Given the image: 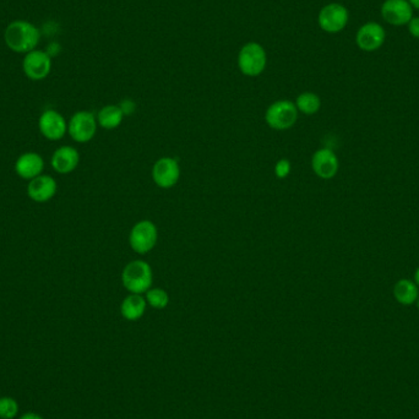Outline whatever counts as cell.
<instances>
[{
    "mask_svg": "<svg viewBox=\"0 0 419 419\" xmlns=\"http://www.w3.org/2000/svg\"><path fill=\"white\" fill-rule=\"evenodd\" d=\"M41 40V33L36 26L26 20L10 22L4 32V41L10 51L15 53H30L35 51Z\"/></svg>",
    "mask_w": 419,
    "mask_h": 419,
    "instance_id": "cell-1",
    "label": "cell"
},
{
    "mask_svg": "<svg viewBox=\"0 0 419 419\" xmlns=\"http://www.w3.org/2000/svg\"><path fill=\"white\" fill-rule=\"evenodd\" d=\"M154 271L148 261L133 260L124 266L122 283L129 293L145 294L152 287Z\"/></svg>",
    "mask_w": 419,
    "mask_h": 419,
    "instance_id": "cell-2",
    "label": "cell"
},
{
    "mask_svg": "<svg viewBox=\"0 0 419 419\" xmlns=\"http://www.w3.org/2000/svg\"><path fill=\"white\" fill-rule=\"evenodd\" d=\"M159 241V228L152 221L141 220L133 226L129 233V246L139 255L154 251Z\"/></svg>",
    "mask_w": 419,
    "mask_h": 419,
    "instance_id": "cell-3",
    "label": "cell"
},
{
    "mask_svg": "<svg viewBox=\"0 0 419 419\" xmlns=\"http://www.w3.org/2000/svg\"><path fill=\"white\" fill-rule=\"evenodd\" d=\"M267 56L264 47L249 42L242 47L238 54V68L243 75L249 77H256L261 75L266 69Z\"/></svg>",
    "mask_w": 419,
    "mask_h": 419,
    "instance_id": "cell-4",
    "label": "cell"
},
{
    "mask_svg": "<svg viewBox=\"0 0 419 419\" xmlns=\"http://www.w3.org/2000/svg\"><path fill=\"white\" fill-rule=\"evenodd\" d=\"M296 104L288 100H278L266 109L265 122L270 128L277 132L291 129L298 120Z\"/></svg>",
    "mask_w": 419,
    "mask_h": 419,
    "instance_id": "cell-5",
    "label": "cell"
},
{
    "mask_svg": "<svg viewBox=\"0 0 419 419\" xmlns=\"http://www.w3.org/2000/svg\"><path fill=\"white\" fill-rule=\"evenodd\" d=\"M97 118L93 112L79 111L72 114L68 123V134L79 143L91 141L97 133Z\"/></svg>",
    "mask_w": 419,
    "mask_h": 419,
    "instance_id": "cell-6",
    "label": "cell"
},
{
    "mask_svg": "<svg viewBox=\"0 0 419 419\" xmlns=\"http://www.w3.org/2000/svg\"><path fill=\"white\" fill-rule=\"evenodd\" d=\"M180 166L178 159L173 157H161L155 162L151 175L155 184L161 189H171L178 184L180 179Z\"/></svg>",
    "mask_w": 419,
    "mask_h": 419,
    "instance_id": "cell-7",
    "label": "cell"
},
{
    "mask_svg": "<svg viewBox=\"0 0 419 419\" xmlns=\"http://www.w3.org/2000/svg\"><path fill=\"white\" fill-rule=\"evenodd\" d=\"M22 70L30 80L33 81L45 80L51 74V54L48 52L40 51V49L27 53L22 61Z\"/></svg>",
    "mask_w": 419,
    "mask_h": 419,
    "instance_id": "cell-8",
    "label": "cell"
},
{
    "mask_svg": "<svg viewBox=\"0 0 419 419\" xmlns=\"http://www.w3.org/2000/svg\"><path fill=\"white\" fill-rule=\"evenodd\" d=\"M317 22L322 31L329 33L342 31L348 22L347 9L338 3L324 6L317 16Z\"/></svg>",
    "mask_w": 419,
    "mask_h": 419,
    "instance_id": "cell-9",
    "label": "cell"
},
{
    "mask_svg": "<svg viewBox=\"0 0 419 419\" xmlns=\"http://www.w3.org/2000/svg\"><path fill=\"white\" fill-rule=\"evenodd\" d=\"M38 129L42 135L51 141H58L68 133L65 118L56 109H47L38 119Z\"/></svg>",
    "mask_w": 419,
    "mask_h": 419,
    "instance_id": "cell-10",
    "label": "cell"
},
{
    "mask_svg": "<svg viewBox=\"0 0 419 419\" xmlns=\"http://www.w3.org/2000/svg\"><path fill=\"white\" fill-rule=\"evenodd\" d=\"M338 159L333 150L330 148H319L312 157L313 172L319 178L333 179L338 172Z\"/></svg>",
    "mask_w": 419,
    "mask_h": 419,
    "instance_id": "cell-11",
    "label": "cell"
},
{
    "mask_svg": "<svg viewBox=\"0 0 419 419\" xmlns=\"http://www.w3.org/2000/svg\"><path fill=\"white\" fill-rule=\"evenodd\" d=\"M58 184L52 175L41 174L32 179L27 185V195L35 203L43 204L53 199L56 194Z\"/></svg>",
    "mask_w": 419,
    "mask_h": 419,
    "instance_id": "cell-12",
    "label": "cell"
},
{
    "mask_svg": "<svg viewBox=\"0 0 419 419\" xmlns=\"http://www.w3.org/2000/svg\"><path fill=\"white\" fill-rule=\"evenodd\" d=\"M381 15L388 24L401 26L409 24L413 11L409 0H386L381 8Z\"/></svg>",
    "mask_w": 419,
    "mask_h": 419,
    "instance_id": "cell-13",
    "label": "cell"
},
{
    "mask_svg": "<svg viewBox=\"0 0 419 419\" xmlns=\"http://www.w3.org/2000/svg\"><path fill=\"white\" fill-rule=\"evenodd\" d=\"M79 164H80L79 151L69 145L56 148L52 155V168L54 169L56 173H72L77 168Z\"/></svg>",
    "mask_w": 419,
    "mask_h": 419,
    "instance_id": "cell-14",
    "label": "cell"
},
{
    "mask_svg": "<svg viewBox=\"0 0 419 419\" xmlns=\"http://www.w3.org/2000/svg\"><path fill=\"white\" fill-rule=\"evenodd\" d=\"M385 31L377 22H369L362 26L357 32L356 42L358 47L365 52H373L383 46Z\"/></svg>",
    "mask_w": 419,
    "mask_h": 419,
    "instance_id": "cell-15",
    "label": "cell"
},
{
    "mask_svg": "<svg viewBox=\"0 0 419 419\" xmlns=\"http://www.w3.org/2000/svg\"><path fill=\"white\" fill-rule=\"evenodd\" d=\"M45 169V159L36 152H25L16 159L15 172L20 178L32 180L41 175Z\"/></svg>",
    "mask_w": 419,
    "mask_h": 419,
    "instance_id": "cell-16",
    "label": "cell"
},
{
    "mask_svg": "<svg viewBox=\"0 0 419 419\" xmlns=\"http://www.w3.org/2000/svg\"><path fill=\"white\" fill-rule=\"evenodd\" d=\"M146 308H148V303L143 294L129 293V296L125 297L120 304V313L125 320L136 322L143 317Z\"/></svg>",
    "mask_w": 419,
    "mask_h": 419,
    "instance_id": "cell-17",
    "label": "cell"
},
{
    "mask_svg": "<svg viewBox=\"0 0 419 419\" xmlns=\"http://www.w3.org/2000/svg\"><path fill=\"white\" fill-rule=\"evenodd\" d=\"M124 116L122 109L117 104H108L98 111L97 123L101 128L106 130H113L120 127L123 122Z\"/></svg>",
    "mask_w": 419,
    "mask_h": 419,
    "instance_id": "cell-18",
    "label": "cell"
},
{
    "mask_svg": "<svg viewBox=\"0 0 419 419\" xmlns=\"http://www.w3.org/2000/svg\"><path fill=\"white\" fill-rule=\"evenodd\" d=\"M394 296L397 302L409 306L418 299V287L409 280H400L394 287Z\"/></svg>",
    "mask_w": 419,
    "mask_h": 419,
    "instance_id": "cell-19",
    "label": "cell"
},
{
    "mask_svg": "<svg viewBox=\"0 0 419 419\" xmlns=\"http://www.w3.org/2000/svg\"><path fill=\"white\" fill-rule=\"evenodd\" d=\"M298 112L303 113L306 116H313L319 112L322 107V100L314 93H303L297 97L296 102Z\"/></svg>",
    "mask_w": 419,
    "mask_h": 419,
    "instance_id": "cell-20",
    "label": "cell"
},
{
    "mask_svg": "<svg viewBox=\"0 0 419 419\" xmlns=\"http://www.w3.org/2000/svg\"><path fill=\"white\" fill-rule=\"evenodd\" d=\"M145 299L148 306L154 308L156 310H164L168 307L171 301L168 293L164 291V288H152V287L145 293Z\"/></svg>",
    "mask_w": 419,
    "mask_h": 419,
    "instance_id": "cell-21",
    "label": "cell"
},
{
    "mask_svg": "<svg viewBox=\"0 0 419 419\" xmlns=\"http://www.w3.org/2000/svg\"><path fill=\"white\" fill-rule=\"evenodd\" d=\"M19 411V404L11 397L0 399V418L11 419L15 417Z\"/></svg>",
    "mask_w": 419,
    "mask_h": 419,
    "instance_id": "cell-22",
    "label": "cell"
},
{
    "mask_svg": "<svg viewBox=\"0 0 419 419\" xmlns=\"http://www.w3.org/2000/svg\"><path fill=\"white\" fill-rule=\"evenodd\" d=\"M291 161L287 159H281L277 161L274 168V173L277 179H286L291 174Z\"/></svg>",
    "mask_w": 419,
    "mask_h": 419,
    "instance_id": "cell-23",
    "label": "cell"
},
{
    "mask_svg": "<svg viewBox=\"0 0 419 419\" xmlns=\"http://www.w3.org/2000/svg\"><path fill=\"white\" fill-rule=\"evenodd\" d=\"M118 106L122 109L124 116H130L136 111V103L134 102L133 100H130V98H125Z\"/></svg>",
    "mask_w": 419,
    "mask_h": 419,
    "instance_id": "cell-24",
    "label": "cell"
},
{
    "mask_svg": "<svg viewBox=\"0 0 419 419\" xmlns=\"http://www.w3.org/2000/svg\"><path fill=\"white\" fill-rule=\"evenodd\" d=\"M409 31L412 36L419 38V17H412L409 22Z\"/></svg>",
    "mask_w": 419,
    "mask_h": 419,
    "instance_id": "cell-25",
    "label": "cell"
},
{
    "mask_svg": "<svg viewBox=\"0 0 419 419\" xmlns=\"http://www.w3.org/2000/svg\"><path fill=\"white\" fill-rule=\"evenodd\" d=\"M20 419H43L41 416H38L36 413H26L21 417Z\"/></svg>",
    "mask_w": 419,
    "mask_h": 419,
    "instance_id": "cell-26",
    "label": "cell"
},
{
    "mask_svg": "<svg viewBox=\"0 0 419 419\" xmlns=\"http://www.w3.org/2000/svg\"><path fill=\"white\" fill-rule=\"evenodd\" d=\"M409 1L411 6H414V8H417V9H419V0H409Z\"/></svg>",
    "mask_w": 419,
    "mask_h": 419,
    "instance_id": "cell-27",
    "label": "cell"
},
{
    "mask_svg": "<svg viewBox=\"0 0 419 419\" xmlns=\"http://www.w3.org/2000/svg\"><path fill=\"white\" fill-rule=\"evenodd\" d=\"M414 280H416V283H417V286H419V267L417 269V271L414 274Z\"/></svg>",
    "mask_w": 419,
    "mask_h": 419,
    "instance_id": "cell-28",
    "label": "cell"
},
{
    "mask_svg": "<svg viewBox=\"0 0 419 419\" xmlns=\"http://www.w3.org/2000/svg\"><path fill=\"white\" fill-rule=\"evenodd\" d=\"M417 307H418V309H419V296H418V299H417Z\"/></svg>",
    "mask_w": 419,
    "mask_h": 419,
    "instance_id": "cell-29",
    "label": "cell"
}]
</instances>
